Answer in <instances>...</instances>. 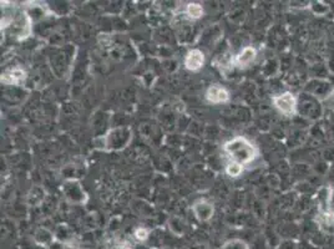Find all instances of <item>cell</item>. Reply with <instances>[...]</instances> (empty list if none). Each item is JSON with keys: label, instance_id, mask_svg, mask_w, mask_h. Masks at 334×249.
<instances>
[{"label": "cell", "instance_id": "obj_1", "mask_svg": "<svg viewBox=\"0 0 334 249\" xmlns=\"http://www.w3.org/2000/svg\"><path fill=\"white\" fill-rule=\"evenodd\" d=\"M223 151L226 152L229 160L232 162H237L242 166L255 161L258 155L257 149L247 138L242 137V136H237V137L227 141L223 146Z\"/></svg>", "mask_w": 334, "mask_h": 249}, {"label": "cell", "instance_id": "obj_2", "mask_svg": "<svg viewBox=\"0 0 334 249\" xmlns=\"http://www.w3.org/2000/svg\"><path fill=\"white\" fill-rule=\"evenodd\" d=\"M303 92L310 95L317 100L327 101L334 96V86L329 80L312 77L304 86Z\"/></svg>", "mask_w": 334, "mask_h": 249}, {"label": "cell", "instance_id": "obj_3", "mask_svg": "<svg viewBox=\"0 0 334 249\" xmlns=\"http://www.w3.org/2000/svg\"><path fill=\"white\" fill-rule=\"evenodd\" d=\"M298 114L308 120H318L323 114L322 102L310 95L303 92L298 98Z\"/></svg>", "mask_w": 334, "mask_h": 249}, {"label": "cell", "instance_id": "obj_4", "mask_svg": "<svg viewBox=\"0 0 334 249\" xmlns=\"http://www.w3.org/2000/svg\"><path fill=\"white\" fill-rule=\"evenodd\" d=\"M272 103L279 114L287 117H292L298 112V98L289 91L273 96Z\"/></svg>", "mask_w": 334, "mask_h": 249}, {"label": "cell", "instance_id": "obj_5", "mask_svg": "<svg viewBox=\"0 0 334 249\" xmlns=\"http://www.w3.org/2000/svg\"><path fill=\"white\" fill-rule=\"evenodd\" d=\"M316 201L318 204L319 214H327L333 212L332 201H333V190L329 186H323L319 188L316 193Z\"/></svg>", "mask_w": 334, "mask_h": 249}, {"label": "cell", "instance_id": "obj_6", "mask_svg": "<svg viewBox=\"0 0 334 249\" xmlns=\"http://www.w3.org/2000/svg\"><path fill=\"white\" fill-rule=\"evenodd\" d=\"M192 211H194L196 218H197L200 222L210 221L215 213L214 204L210 203V202H207L206 199H200V201H196L194 205H192Z\"/></svg>", "mask_w": 334, "mask_h": 249}, {"label": "cell", "instance_id": "obj_7", "mask_svg": "<svg viewBox=\"0 0 334 249\" xmlns=\"http://www.w3.org/2000/svg\"><path fill=\"white\" fill-rule=\"evenodd\" d=\"M256 57H257V50L253 46H246L236 55L235 65L241 69H246L255 63Z\"/></svg>", "mask_w": 334, "mask_h": 249}, {"label": "cell", "instance_id": "obj_8", "mask_svg": "<svg viewBox=\"0 0 334 249\" xmlns=\"http://www.w3.org/2000/svg\"><path fill=\"white\" fill-rule=\"evenodd\" d=\"M206 100L208 101V102L215 103V105H217V103H224L229 100V92L224 88H221V86L212 85L207 89Z\"/></svg>", "mask_w": 334, "mask_h": 249}, {"label": "cell", "instance_id": "obj_9", "mask_svg": "<svg viewBox=\"0 0 334 249\" xmlns=\"http://www.w3.org/2000/svg\"><path fill=\"white\" fill-rule=\"evenodd\" d=\"M204 65V55L198 49H194L187 53L185 57V68L190 71H198Z\"/></svg>", "mask_w": 334, "mask_h": 249}, {"label": "cell", "instance_id": "obj_10", "mask_svg": "<svg viewBox=\"0 0 334 249\" xmlns=\"http://www.w3.org/2000/svg\"><path fill=\"white\" fill-rule=\"evenodd\" d=\"M27 77V74L23 69H13V70L5 72L4 75H2V82L5 85H19Z\"/></svg>", "mask_w": 334, "mask_h": 249}, {"label": "cell", "instance_id": "obj_11", "mask_svg": "<svg viewBox=\"0 0 334 249\" xmlns=\"http://www.w3.org/2000/svg\"><path fill=\"white\" fill-rule=\"evenodd\" d=\"M309 8H310V10L313 11V14H316L317 16H324L330 11L329 5L325 4V3H323V2L309 3Z\"/></svg>", "mask_w": 334, "mask_h": 249}, {"label": "cell", "instance_id": "obj_12", "mask_svg": "<svg viewBox=\"0 0 334 249\" xmlns=\"http://www.w3.org/2000/svg\"><path fill=\"white\" fill-rule=\"evenodd\" d=\"M186 14L191 19H200L203 15V8L197 3H190L186 8Z\"/></svg>", "mask_w": 334, "mask_h": 249}, {"label": "cell", "instance_id": "obj_13", "mask_svg": "<svg viewBox=\"0 0 334 249\" xmlns=\"http://www.w3.org/2000/svg\"><path fill=\"white\" fill-rule=\"evenodd\" d=\"M242 172H243V166H242V164L232 161H229L228 163H227L226 173L229 176V177L232 178L238 177V176L242 175Z\"/></svg>", "mask_w": 334, "mask_h": 249}, {"label": "cell", "instance_id": "obj_14", "mask_svg": "<svg viewBox=\"0 0 334 249\" xmlns=\"http://www.w3.org/2000/svg\"><path fill=\"white\" fill-rule=\"evenodd\" d=\"M221 249H249L248 244L242 239H229L221 247Z\"/></svg>", "mask_w": 334, "mask_h": 249}, {"label": "cell", "instance_id": "obj_15", "mask_svg": "<svg viewBox=\"0 0 334 249\" xmlns=\"http://www.w3.org/2000/svg\"><path fill=\"white\" fill-rule=\"evenodd\" d=\"M134 237L139 240V242H143V240H146L149 238V231L143 227L136 228L134 232Z\"/></svg>", "mask_w": 334, "mask_h": 249}, {"label": "cell", "instance_id": "obj_16", "mask_svg": "<svg viewBox=\"0 0 334 249\" xmlns=\"http://www.w3.org/2000/svg\"><path fill=\"white\" fill-rule=\"evenodd\" d=\"M112 249H132V248L128 244V243L120 242V243H117V244L112 245Z\"/></svg>", "mask_w": 334, "mask_h": 249}]
</instances>
